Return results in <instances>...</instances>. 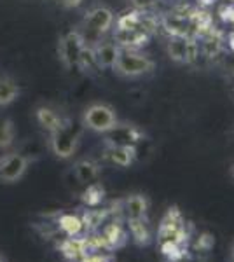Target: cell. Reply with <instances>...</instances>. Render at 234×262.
Here are the masks:
<instances>
[{"label":"cell","mask_w":234,"mask_h":262,"mask_svg":"<svg viewBox=\"0 0 234 262\" xmlns=\"http://www.w3.org/2000/svg\"><path fill=\"white\" fill-rule=\"evenodd\" d=\"M37 116H39L40 124L44 126V128L51 129V131H56L58 128H61V126H63L61 117H59L56 112L51 111V108H40Z\"/></svg>","instance_id":"cell-20"},{"label":"cell","mask_w":234,"mask_h":262,"mask_svg":"<svg viewBox=\"0 0 234 262\" xmlns=\"http://www.w3.org/2000/svg\"><path fill=\"white\" fill-rule=\"evenodd\" d=\"M217 2H219V0H199V6H201L203 9H206V7H211V6H215Z\"/></svg>","instance_id":"cell-29"},{"label":"cell","mask_w":234,"mask_h":262,"mask_svg":"<svg viewBox=\"0 0 234 262\" xmlns=\"http://www.w3.org/2000/svg\"><path fill=\"white\" fill-rule=\"evenodd\" d=\"M130 231L133 239L140 247H145V245L151 243V232L143 224V219H130Z\"/></svg>","instance_id":"cell-18"},{"label":"cell","mask_w":234,"mask_h":262,"mask_svg":"<svg viewBox=\"0 0 234 262\" xmlns=\"http://www.w3.org/2000/svg\"><path fill=\"white\" fill-rule=\"evenodd\" d=\"M151 33L140 30H127V32H116L114 35V42L119 46L121 49H133L140 51L142 48H147L151 44Z\"/></svg>","instance_id":"cell-7"},{"label":"cell","mask_w":234,"mask_h":262,"mask_svg":"<svg viewBox=\"0 0 234 262\" xmlns=\"http://www.w3.org/2000/svg\"><path fill=\"white\" fill-rule=\"evenodd\" d=\"M166 49L168 56L177 63H190L199 56V44L194 37H172Z\"/></svg>","instance_id":"cell-3"},{"label":"cell","mask_w":234,"mask_h":262,"mask_svg":"<svg viewBox=\"0 0 234 262\" xmlns=\"http://www.w3.org/2000/svg\"><path fill=\"white\" fill-rule=\"evenodd\" d=\"M232 262H234V248H232Z\"/></svg>","instance_id":"cell-34"},{"label":"cell","mask_w":234,"mask_h":262,"mask_svg":"<svg viewBox=\"0 0 234 262\" xmlns=\"http://www.w3.org/2000/svg\"><path fill=\"white\" fill-rule=\"evenodd\" d=\"M189 23L194 28L198 35H205L211 30L214 27V16L210 14L206 9H193L189 16Z\"/></svg>","instance_id":"cell-13"},{"label":"cell","mask_w":234,"mask_h":262,"mask_svg":"<svg viewBox=\"0 0 234 262\" xmlns=\"http://www.w3.org/2000/svg\"><path fill=\"white\" fill-rule=\"evenodd\" d=\"M91 49L96 67H100V69H114L119 53H121V48L116 42H98Z\"/></svg>","instance_id":"cell-8"},{"label":"cell","mask_w":234,"mask_h":262,"mask_svg":"<svg viewBox=\"0 0 234 262\" xmlns=\"http://www.w3.org/2000/svg\"><path fill=\"white\" fill-rule=\"evenodd\" d=\"M114 12L109 7H95L88 12L84 25H86L88 33L95 37H100L103 33H107L110 28L114 27Z\"/></svg>","instance_id":"cell-5"},{"label":"cell","mask_w":234,"mask_h":262,"mask_svg":"<svg viewBox=\"0 0 234 262\" xmlns=\"http://www.w3.org/2000/svg\"><path fill=\"white\" fill-rule=\"evenodd\" d=\"M105 239L109 242L110 247H122V245L126 243V234L121 227L112 224V226H109L107 231H105Z\"/></svg>","instance_id":"cell-22"},{"label":"cell","mask_w":234,"mask_h":262,"mask_svg":"<svg viewBox=\"0 0 234 262\" xmlns=\"http://www.w3.org/2000/svg\"><path fill=\"white\" fill-rule=\"evenodd\" d=\"M227 46H229V49L234 53V30H231L227 33Z\"/></svg>","instance_id":"cell-30"},{"label":"cell","mask_w":234,"mask_h":262,"mask_svg":"<svg viewBox=\"0 0 234 262\" xmlns=\"http://www.w3.org/2000/svg\"><path fill=\"white\" fill-rule=\"evenodd\" d=\"M86 48V40L79 32H70L59 42V56L67 67H77Z\"/></svg>","instance_id":"cell-4"},{"label":"cell","mask_w":234,"mask_h":262,"mask_svg":"<svg viewBox=\"0 0 234 262\" xmlns=\"http://www.w3.org/2000/svg\"><path fill=\"white\" fill-rule=\"evenodd\" d=\"M203 37V53H205V56L208 58H214L217 54L222 51V46H224V39H222V33L219 30H215V28H211L210 32L205 33Z\"/></svg>","instance_id":"cell-15"},{"label":"cell","mask_w":234,"mask_h":262,"mask_svg":"<svg viewBox=\"0 0 234 262\" xmlns=\"http://www.w3.org/2000/svg\"><path fill=\"white\" fill-rule=\"evenodd\" d=\"M231 175H232V179H234V164L231 166Z\"/></svg>","instance_id":"cell-33"},{"label":"cell","mask_w":234,"mask_h":262,"mask_svg":"<svg viewBox=\"0 0 234 262\" xmlns=\"http://www.w3.org/2000/svg\"><path fill=\"white\" fill-rule=\"evenodd\" d=\"M12 126L7 121H0V147L9 145L12 140Z\"/></svg>","instance_id":"cell-26"},{"label":"cell","mask_w":234,"mask_h":262,"mask_svg":"<svg viewBox=\"0 0 234 262\" xmlns=\"http://www.w3.org/2000/svg\"><path fill=\"white\" fill-rule=\"evenodd\" d=\"M184 224V217H182L178 206H169L168 212L163 217V221L159 224V231H157V238L159 239H173L178 227Z\"/></svg>","instance_id":"cell-9"},{"label":"cell","mask_w":234,"mask_h":262,"mask_svg":"<svg viewBox=\"0 0 234 262\" xmlns=\"http://www.w3.org/2000/svg\"><path fill=\"white\" fill-rule=\"evenodd\" d=\"M161 25H163L166 33H169L172 37H193L190 35V23L187 19H180L168 14L163 18Z\"/></svg>","instance_id":"cell-14"},{"label":"cell","mask_w":234,"mask_h":262,"mask_svg":"<svg viewBox=\"0 0 234 262\" xmlns=\"http://www.w3.org/2000/svg\"><path fill=\"white\" fill-rule=\"evenodd\" d=\"M100 173V168L95 161H89V159H84V161L77 163L75 166V175H77V180L80 184H88V182H93Z\"/></svg>","instance_id":"cell-17"},{"label":"cell","mask_w":234,"mask_h":262,"mask_svg":"<svg viewBox=\"0 0 234 262\" xmlns=\"http://www.w3.org/2000/svg\"><path fill=\"white\" fill-rule=\"evenodd\" d=\"M138 150L135 143H124V145H112L109 150V158L117 166H130L137 159Z\"/></svg>","instance_id":"cell-11"},{"label":"cell","mask_w":234,"mask_h":262,"mask_svg":"<svg viewBox=\"0 0 234 262\" xmlns=\"http://www.w3.org/2000/svg\"><path fill=\"white\" fill-rule=\"evenodd\" d=\"M25 170H27V159H25L23 156L14 154V156H9V158L2 163V166H0V177L7 182H14L23 175Z\"/></svg>","instance_id":"cell-10"},{"label":"cell","mask_w":234,"mask_h":262,"mask_svg":"<svg viewBox=\"0 0 234 262\" xmlns=\"http://www.w3.org/2000/svg\"><path fill=\"white\" fill-rule=\"evenodd\" d=\"M103 194H105V191L100 184H91V185H88L86 192H84V201H86L88 205L95 206L103 200Z\"/></svg>","instance_id":"cell-23"},{"label":"cell","mask_w":234,"mask_h":262,"mask_svg":"<svg viewBox=\"0 0 234 262\" xmlns=\"http://www.w3.org/2000/svg\"><path fill=\"white\" fill-rule=\"evenodd\" d=\"M82 122L86 128L96 131V133H109L117 126V116L110 105L93 103L84 112Z\"/></svg>","instance_id":"cell-2"},{"label":"cell","mask_w":234,"mask_h":262,"mask_svg":"<svg viewBox=\"0 0 234 262\" xmlns=\"http://www.w3.org/2000/svg\"><path fill=\"white\" fill-rule=\"evenodd\" d=\"M148 210V201L142 194H133L126 200V213L130 219H143Z\"/></svg>","instance_id":"cell-16"},{"label":"cell","mask_w":234,"mask_h":262,"mask_svg":"<svg viewBox=\"0 0 234 262\" xmlns=\"http://www.w3.org/2000/svg\"><path fill=\"white\" fill-rule=\"evenodd\" d=\"M18 96V86L9 79H0V105H7Z\"/></svg>","instance_id":"cell-21"},{"label":"cell","mask_w":234,"mask_h":262,"mask_svg":"<svg viewBox=\"0 0 234 262\" xmlns=\"http://www.w3.org/2000/svg\"><path fill=\"white\" fill-rule=\"evenodd\" d=\"M79 142V131H74L70 126H61L53 131V150L59 158H70Z\"/></svg>","instance_id":"cell-6"},{"label":"cell","mask_w":234,"mask_h":262,"mask_svg":"<svg viewBox=\"0 0 234 262\" xmlns=\"http://www.w3.org/2000/svg\"><path fill=\"white\" fill-rule=\"evenodd\" d=\"M219 18L225 25H234V4H224L219 7Z\"/></svg>","instance_id":"cell-25"},{"label":"cell","mask_w":234,"mask_h":262,"mask_svg":"<svg viewBox=\"0 0 234 262\" xmlns=\"http://www.w3.org/2000/svg\"><path fill=\"white\" fill-rule=\"evenodd\" d=\"M61 227L65 229L69 234H77L80 231V227H82V224L77 217H74V215H67V217L61 219Z\"/></svg>","instance_id":"cell-24"},{"label":"cell","mask_w":234,"mask_h":262,"mask_svg":"<svg viewBox=\"0 0 234 262\" xmlns=\"http://www.w3.org/2000/svg\"><path fill=\"white\" fill-rule=\"evenodd\" d=\"M154 69L156 63L147 54H142L140 51L133 49H121L112 70H116L119 75H124V77H140V75H145Z\"/></svg>","instance_id":"cell-1"},{"label":"cell","mask_w":234,"mask_h":262,"mask_svg":"<svg viewBox=\"0 0 234 262\" xmlns=\"http://www.w3.org/2000/svg\"><path fill=\"white\" fill-rule=\"evenodd\" d=\"M89 262H109L107 257H95V259H91Z\"/></svg>","instance_id":"cell-32"},{"label":"cell","mask_w":234,"mask_h":262,"mask_svg":"<svg viewBox=\"0 0 234 262\" xmlns=\"http://www.w3.org/2000/svg\"><path fill=\"white\" fill-rule=\"evenodd\" d=\"M231 4H234V0H231Z\"/></svg>","instance_id":"cell-35"},{"label":"cell","mask_w":234,"mask_h":262,"mask_svg":"<svg viewBox=\"0 0 234 262\" xmlns=\"http://www.w3.org/2000/svg\"><path fill=\"white\" fill-rule=\"evenodd\" d=\"M215 245V238L210 234V232H203L201 236L198 238V242H196V248L198 250H203V252H210L211 248H214Z\"/></svg>","instance_id":"cell-27"},{"label":"cell","mask_w":234,"mask_h":262,"mask_svg":"<svg viewBox=\"0 0 234 262\" xmlns=\"http://www.w3.org/2000/svg\"><path fill=\"white\" fill-rule=\"evenodd\" d=\"M161 253H163L164 257H168L169 262H180L184 259L185 250L182 245H178L175 242V239H164V242L161 243Z\"/></svg>","instance_id":"cell-19"},{"label":"cell","mask_w":234,"mask_h":262,"mask_svg":"<svg viewBox=\"0 0 234 262\" xmlns=\"http://www.w3.org/2000/svg\"><path fill=\"white\" fill-rule=\"evenodd\" d=\"M61 2L69 7H75V6H79V4H82V0H61Z\"/></svg>","instance_id":"cell-31"},{"label":"cell","mask_w":234,"mask_h":262,"mask_svg":"<svg viewBox=\"0 0 234 262\" xmlns=\"http://www.w3.org/2000/svg\"><path fill=\"white\" fill-rule=\"evenodd\" d=\"M143 19H145V11L133 9L121 14L116 19V32H127V30H142Z\"/></svg>","instance_id":"cell-12"},{"label":"cell","mask_w":234,"mask_h":262,"mask_svg":"<svg viewBox=\"0 0 234 262\" xmlns=\"http://www.w3.org/2000/svg\"><path fill=\"white\" fill-rule=\"evenodd\" d=\"M131 2H133L135 9H140V11H145L151 6H154V0H131Z\"/></svg>","instance_id":"cell-28"}]
</instances>
